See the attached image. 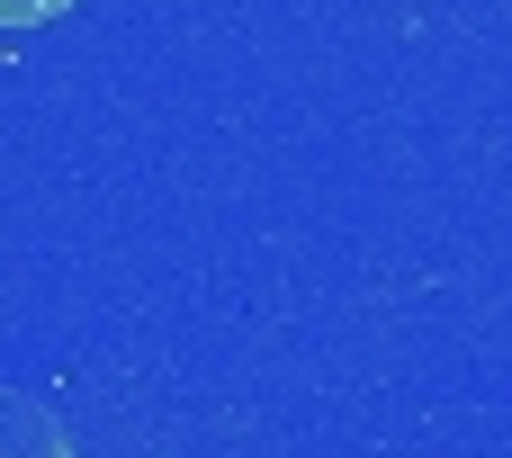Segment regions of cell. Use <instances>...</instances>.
<instances>
[{
	"label": "cell",
	"mask_w": 512,
	"mask_h": 458,
	"mask_svg": "<svg viewBox=\"0 0 512 458\" xmlns=\"http://www.w3.org/2000/svg\"><path fill=\"white\" fill-rule=\"evenodd\" d=\"M72 0H0V27H45V18H63Z\"/></svg>",
	"instance_id": "7a4b0ae2"
},
{
	"label": "cell",
	"mask_w": 512,
	"mask_h": 458,
	"mask_svg": "<svg viewBox=\"0 0 512 458\" xmlns=\"http://www.w3.org/2000/svg\"><path fill=\"white\" fill-rule=\"evenodd\" d=\"M0 458H81V450H72V432H63L54 405L0 387Z\"/></svg>",
	"instance_id": "6da1fadb"
}]
</instances>
